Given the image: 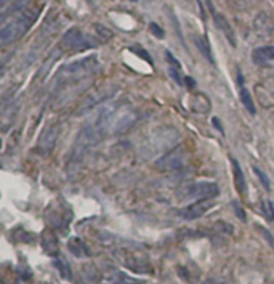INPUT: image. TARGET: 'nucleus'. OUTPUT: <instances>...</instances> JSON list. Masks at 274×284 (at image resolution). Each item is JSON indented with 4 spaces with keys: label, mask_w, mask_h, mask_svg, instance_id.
Listing matches in <instances>:
<instances>
[{
    "label": "nucleus",
    "mask_w": 274,
    "mask_h": 284,
    "mask_svg": "<svg viewBox=\"0 0 274 284\" xmlns=\"http://www.w3.org/2000/svg\"><path fill=\"white\" fill-rule=\"evenodd\" d=\"M39 13H40V6L39 8H29L27 6L24 11H21V14L16 19L2 27V30H0V42L3 45L16 42L18 38L24 35L30 29V26L34 24L35 19L39 18Z\"/></svg>",
    "instance_id": "f257e3e1"
},
{
    "label": "nucleus",
    "mask_w": 274,
    "mask_h": 284,
    "mask_svg": "<svg viewBox=\"0 0 274 284\" xmlns=\"http://www.w3.org/2000/svg\"><path fill=\"white\" fill-rule=\"evenodd\" d=\"M100 43L98 38L88 37L79 29H69L67 32L61 38V47L64 50H71V51H83L88 48H93Z\"/></svg>",
    "instance_id": "f03ea898"
},
{
    "label": "nucleus",
    "mask_w": 274,
    "mask_h": 284,
    "mask_svg": "<svg viewBox=\"0 0 274 284\" xmlns=\"http://www.w3.org/2000/svg\"><path fill=\"white\" fill-rule=\"evenodd\" d=\"M136 120H138V113L133 110H120L117 113H111V117L106 121V128L109 129L112 134H124L130 129Z\"/></svg>",
    "instance_id": "7ed1b4c3"
},
{
    "label": "nucleus",
    "mask_w": 274,
    "mask_h": 284,
    "mask_svg": "<svg viewBox=\"0 0 274 284\" xmlns=\"http://www.w3.org/2000/svg\"><path fill=\"white\" fill-rule=\"evenodd\" d=\"M103 137V128L100 125H88L87 128H83L77 141H75V147H74V152L80 155V153L87 152L90 147H93V145L100 141Z\"/></svg>",
    "instance_id": "20e7f679"
},
{
    "label": "nucleus",
    "mask_w": 274,
    "mask_h": 284,
    "mask_svg": "<svg viewBox=\"0 0 274 284\" xmlns=\"http://www.w3.org/2000/svg\"><path fill=\"white\" fill-rule=\"evenodd\" d=\"M185 161H186V152L183 149H173L167 155L156 161V168L162 171H173L185 165Z\"/></svg>",
    "instance_id": "39448f33"
},
{
    "label": "nucleus",
    "mask_w": 274,
    "mask_h": 284,
    "mask_svg": "<svg viewBox=\"0 0 274 284\" xmlns=\"http://www.w3.org/2000/svg\"><path fill=\"white\" fill-rule=\"evenodd\" d=\"M220 193L218 186L215 182H197L194 186L188 187L185 198H194V199H212Z\"/></svg>",
    "instance_id": "423d86ee"
},
{
    "label": "nucleus",
    "mask_w": 274,
    "mask_h": 284,
    "mask_svg": "<svg viewBox=\"0 0 274 284\" xmlns=\"http://www.w3.org/2000/svg\"><path fill=\"white\" fill-rule=\"evenodd\" d=\"M122 262H124V265L128 268V270H132L135 273H146V275L154 273V268H152V265L149 264V260L143 259L140 256L125 254L122 257Z\"/></svg>",
    "instance_id": "0eeeda50"
},
{
    "label": "nucleus",
    "mask_w": 274,
    "mask_h": 284,
    "mask_svg": "<svg viewBox=\"0 0 274 284\" xmlns=\"http://www.w3.org/2000/svg\"><path fill=\"white\" fill-rule=\"evenodd\" d=\"M75 281L79 284H98L101 281V272L98 270L95 264H83L79 268Z\"/></svg>",
    "instance_id": "6e6552de"
},
{
    "label": "nucleus",
    "mask_w": 274,
    "mask_h": 284,
    "mask_svg": "<svg viewBox=\"0 0 274 284\" xmlns=\"http://www.w3.org/2000/svg\"><path fill=\"white\" fill-rule=\"evenodd\" d=\"M212 206H213V203L210 201V199H201V201L186 206V208L181 211V216L186 220L199 219L201 216H204V214L212 208Z\"/></svg>",
    "instance_id": "1a4fd4ad"
},
{
    "label": "nucleus",
    "mask_w": 274,
    "mask_h": 284,
    "mask_svg": "<svg viewBox=\"0 0 274 284\" xmlns=\"http://www.w3.org/2000/svg\"><path fill=\"white\" fill-rule=\"evenodd\" d=\"M58 136H59V129L58 126H48L45 131L40 134V139H39V149L42 152H51L55 144L58 141Z\"/></svg>",
    "instance_id": "9d476101"
},
{
    "label": "nucleus",
    "mask_w": 274,
    "mask_h": 284,
    "mask_svg": "<svg viewBox=\"0 0 274 284\" xmlns=\"http://www.w3.org/2000/svg\"><path fill=\"white\" fill-rule=\"evenodd\" d=\"M255 91L258 95V99L265 107H273L274 105V79L268 80L266 83H260L255 87Z\"/></svg>",
    "instance_id": "9b49d317"
},
{
    "label": "nucleus",
    "mask_w": 274,
    "mask_h": 284,
    "mask_svg": "<svg viewBox=\"0 0 274 284\" xmlns=\"http://www.w3.org/2000/svg\"><path fill=\"white\" fill-rule=\"evenodd\" d=\"M209 8H210V11H212V14H213V21H215V24L218 26V29H222V32L226 35V38L230 40V43L233 45V47H236V35H234V32H233L231 26L228 24L226 18L223 16V14H218L215 10H213V5H212L210 2H209Z\"/></svg>",
    "instance_id": "f8f14e48"
},
{
    "label": "nucleus",
    "mask_w": 274,
    "mask_h": 284,
    "mask_svg": "<svg viewBox=\"0 0 274 284\" xmlns=\"http://www.w3.org/2000/svg\"><path fill=\"white\" fill-rule=\"evenodd\" d=\"M189 109H191L194 113L199 115H207L212 109L210 101L207 96L204 95H194L191 99H189Z\"/></svg>",
    "instance_id": "ddd939ff"
},
{
    "label": "nucleus",
    "mask_w": 274,
    "mask_h": 284,
    "mask_svg": "<svg viewBox=\"0 0 274 284\" xmlns=\"http://www.w3.org/2000/svg\"><path fill=\"white\" fill-rule=\"evenodd\" d=\"M252 61L257 66H265L274 61V47H260L252 53Z\"/></svg>",
    "instance_id": "4468645a"
},
{
    "label": "nucleus",
    "mask_w": 274,
    "mask_h": 284,
    "mask_svg": "<svg viewBox=\"0 0 274 284\" xmlns=\"http://www.w3.org/2000/svg\"><path fill=\"white\" fill-rule=\"evenodd\" d=\"M42 248L50 256L58 254V238L55 236V233L50 232V230H45L42 233Z\"/></svg>",
    "instance_id": "2eb2a0df"
},
{
    "label": "nucleus",
    "mask_w": 274,
    "mask_h": 284,
    "mask_svg": "<svg viewBox=\"0 0 274 284\" xmlns=\"http://www.w3.org/2000/svg\"><path fill=\"white\" fill-rule=\"evenodd\" d=\"M231 163H233L236 187H238V190H239L241 195H246V193H247V184H246V176H244V171L241 170L239 163H238V161H236V158H233V157H231Z\"/></svg>",
    "instance_id": "dca6fc26"
},
{
    "label": "nucleus",
    "mask_w": 274,
    "mask_h": 284,
    "mask_svg": "<svg viewBox=\"0 0 274 284\" xmlns=\"http://www.w3.org/2000/svg\"><path fill=\"white\" fill-rule=\"evenodd\" d=\"M69 251L72 252L75 257L88 256V249H87L85 244H83V241L80 240V238H72V240L69 241Z\"/></svg>",
    "instance_id": "f3484780"
},
{
    "label": "nucleus",
    "mask_w": 274,
    "mask_h": 284,
    "mask_svg": "<svg viewBox=\"0 0 274 284\" xmlns=\"http://www.w3.org/2000/svg\"><path fill=\"white\" fill-rule=\"evenodd\" d=\"M241 102L244 104V107L252 113L255 115V102H254V99H252V95L249 93V90L247 88H241Z\"/></svg>",
    "instance_id": "a211bd4d"
},
{
    "label": "nucleus",
    "mask_w": 274,
    "mask_h": 284,
    "mask_svg": "<svg viewBox=\"0 0 274 284\" xmlns=\"http://www.w3.org/2000/svg\"><path fill=\"white\" fill-rule=\"evenodd\" d=\"M194 42H196V47L199 48L201 53L204 55V58H207L210 63H213L212 51H210V47H209V43H207V38H205V37H196Z\"/></svg>",
    "instance_id": "6ab92c4d"
},
{
    "label": "nucleus",
    "mask_w": 274,
    "mask_h": 284,
    "mask_svg": "<svg viewBox=\"0 0 274 284\" xmlns=\"http://www.w3.org/2000/svg\"><path fill=\"white\" fill-rule=\"evenodd\" d=\"M30 2V0H11V6H10V10H6L3 11V18L6 16V14H14V13H18V11H24L27 8V3Z\"/></svg>",
    "instance_id": "aec40b11"
},
{
    "label": "nucleus",
    "mask_w": 274,
    "mask_h": 284,
    "mask_svg": "<svg viewBox=\"0 0 274 284\" xmlns=\"http://www.w3.org/2000/svg\"><path fill=\"white\" fill-rule=\"evenodd\" d=\"M55 264H56V267L59 268L61 276H63V278H66V280H71V278H72V275H71V267H69V264H67V260H66V259L58 257Z\"/></svg>",
    "instance_id": "412c9836"
},
{
    "label": "nucleus",
    "mask_w": 274,
    "mask_h": 284,
    "mask_svg": "<svg viewBox=\"0 0 274 284\" xmlns=\"http://www.w3.org/2000/svg\"><path fill=\"white\" fill-rule=\"evenodd\" d=\"M95 29H96L98 40H100V43H104V42H108L109 38H112V32L108 27H104L101 24H95Z\"/></svg>",
    "instance_id": "4be33fe9"
},
{
    "label": "nucleus",
    "mask_w": 274,
    "mask_h": 284,
    "mask_svg": "<svg viewBox=\"0 0 274 284\" xmlns=\"http://www.w3.org/2000/svg\"><path fill=\"white\" fill-rule=\"evenodd\" d=\"M262 211H263V216L268 219V220H274V204L270 201V199H265L263 204H262Z\"/></svg>",
    "instance_id": "5701e85b"
},
{
    "label": "nucleus",
    "mask_w": 274,
    "mask_h": 284,
    "mask_svg": "<svg viewBox=\"0 0 274 284\" xmlns=\"http://www.w3.org/2000/svg\"><path fill=\"white\" fill-rule=\"evenodd\" d=\"M130 51L136 53V55H138L140 58H143L144 61H146V63L152 64V59L149 58V55H148V51H146V50H144V48H141V47H140V45H133V47L130 48Z\"/></svg>",
    "instance_id": "b1692460"
},
{
    "label": "nucleus",
    "mask_w": 274,
    "mask_h": 284,
    "mask_svg": "<svg viewBox=\"0 0 274 284\" xmlns=\"http://www.w3.org/2000/svg\"><path fill=\"white\" fill-rule=\"evenodd\" d=\"M254 171H255V174L258 176V178H260V181H262V184H263V187L270 190V189H271V186H270V179L266 178V174L260 170V168H257V166L254 168Z\"/></svg>",
    "instance_id": "393cba45"
},
{
    "label": "nucleus",
    "mask_w": 274,
    "mask_h": 284,
    "mask_svg": "<svg viewBox=\"0 0 274 284\" xmlns=\"http://www.w3.org/2000/svg\"><path fill=\"white\" fill-rule=\"evenodd\" d=\"M165 58H167V61H169V64H170V67H169V69H180V71H181V64H180V61L175 59V56L172 55L170 51H165Z\"/></svg>",
    "instance_id": "a878e982"
},
{
    "label": "nucleus",
    "mask_w": 274,
    "mask_h": 284,
    "mask_svg": "<svg viewBox=\"0 0 274 284\" xmlns=\"http://www.w3.org/2000/svg\"><path fill=\"white\" fill-rule=\"evenodd\" d=\"M149 29H151V32L154 34L157 38H164V35H165V34H164V30H162L161 27H159L157 24H154V22H151V24H149Z\"/></svg>",
    "instance_id": "bb28decb"
},
{
    "label": "nucleus",
    "mask_w": 274,
    "mask_h": 284,
    "mask_svg": "<svg viewBox=\"0 0 274 284\" xmlns=\"http://www.w3.org/2000/svg\"><path fill=\"white\" fill-rule=\"evenodd\" d=\"M234 211H236V214H238V217L241 219V220H246V212L242 211V208L239 206V203H234Z\"/></svg>",
    "instance_id": "cd10ccee"
},
{
    "label": "nucleus",
    "mask_w": 274,
    "mask_h": 284,
    "mask_svg": "<svg viewBox=\"0 0 274 284\" xmlns=\"http://www.w3.org/2000/svg\"><path fill=\"white\" fill-rule=\"evenodd\" d=\"M212 123H213V126H215L220 133L225 134V129H223V126H222V123H220V120H218V118H213V120H212Z\"/></svg>",
    "instance_id": "c85d7f7f"
},
{
    "label": "nucleus",
    "mask_w": 274,
    "mask_h": 284,
    "mask_svg": "<svg viewBox=\"0 0 274 284\" xmlns=\"http://www.w3.org/2000/svg\"><path fill=\"white\" fill-rule=\"evenodd\" d=\"M185 80H186V85H188V87H191V88H194V87H196L194 79H191V77H185Z\"/></svg>",
    "instance_id": "c756f323"
},
{
    "label": "nucleus",
    "mask_w": 274,
    "mask_h": 284,
    "mask_svg": "<svg viewBox=\"0 0 274 284\" xmlns=\"http://www.w3.org/2000/svg\"><path fill=\"white\" fill-rule=\"evenodd\" d=\"M202 284H222V283H217V281H212V280H209V281H204Z\"/></svg>",
    "instance_id": "7c9ffc66"
},
{
    "label": "nucleus",
    "mask_w": 274,
    "mask_h": 284,
    "mask_svg": "<svg viewBox=\"0 0 274 284\" xmlns=\"http://www.w3.org/2000/svg\"><path fill=\"white\" fill-rule=\"evenodd\" d=\"M6 2H8V0H2V6H6Z\"/></svg>",
    "instance_id": "2f4dec72"
}]
</instances>
